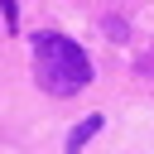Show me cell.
I'll list each match as a JSON object with an SVG mask.
<instances>
[{
    "label": "cell",
    "mask_w": 154,
    "mask_h": 154,
    "mask_svg": "<svg viewBox=\"0 0 154 154\" xmlns=\"http://www.w3.org/2000/svg\"><path fill=\"white\" fill-rule=\"evenodd\" d=\"M34 82L48 96H77L91 87V58L87 48H77L67 34H34Z\"/></svg>",
    "instance_id": "cell-1"
},
{
    "label": "cell",
    "mask_w": 154,
    "mask_h": 154,
    "mask_svg": "<svg viewBox=\"0 0 154 154\" xmlns=\"http://www.w3.org/2000/svg\"><path fill=\"white\" fill-rule=\"evenodd\" d=\"M96 130H101V116H87L82 125H72V135H67V154H82V149H87V140H91Z\"/></svg>",
    "instance_id": "cell-2"
},
{
    "label": "cell",
    "mask_w": 154,
    "mask_h": 154,
    "mask_svg": "<svg viewBox=\"0 0 154 154\" xmlns=\"http://www.w3.org/2000/svg\"><path fill=\"white\" fill-rule=\"evenodd\" d=\"M0 14H5V29L14 34V29H19V10H14V0H0Z\"/></svg>",
    "instance_id": "cell-3"
}]
</instances>
